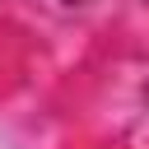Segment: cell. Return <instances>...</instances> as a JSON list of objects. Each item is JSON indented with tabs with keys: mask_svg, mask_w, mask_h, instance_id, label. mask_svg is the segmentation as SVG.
<instances>
[{
	"mask_svg": "<svg viewBox=\"0 0 149 149\" xmlns=\"http://www.w3.org/2000/svg\"><path fill=\"white\" fill-rule=\"evenodd\" d=\"M74 5H79V0H74Z\"/></svg>",
	"mask_w": 149,
	"mask_h": 149,
	"instance_id": "1",
	"label": "cell"
}]
</instances>
